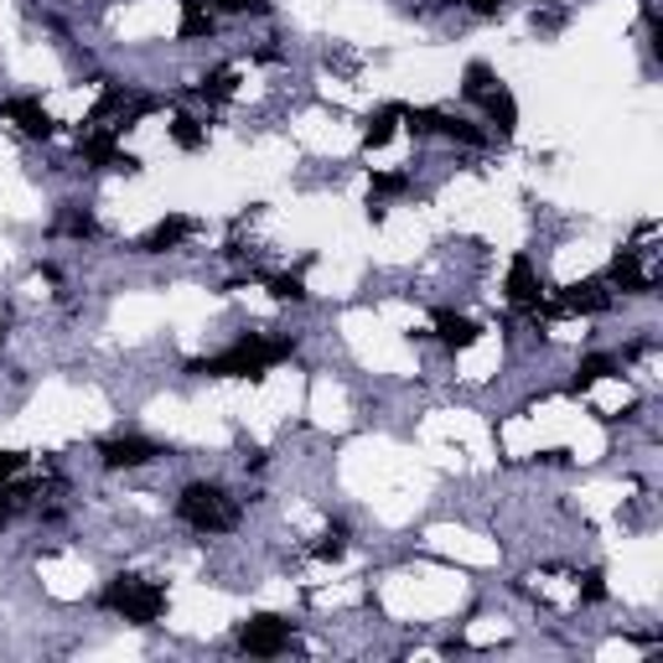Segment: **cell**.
<instances>
[{
  "label": "cell",
  "mask_w": 663,
  "mask_h": 663,
  "mask_svg": "<svg viewBox=\"0 0 663 663\" xmlns=\"http://www.w3.org/2000/svg\"><path fill=\"white\" fill-rule=\"evenodd\" d=\"M295 352L291 337H239V342H228L223 352L213 358H198V363H187V373H198V379H265L270 369H280L285 358Z\"/></svg>",
  "instance_id": "1"
},
{
  "label": "cell",
  "mask_w": 663,
  "mask_h": 663,
  "mask_svg": "<svg viewBox=\"0 0 663 663\" xmlns=\"http://www.w3.org/2000/svg\"><path fill=\"white\" fill-rule=\"evenodd\" d=\"M177 518L198 535H234L239 529V503L223 493L218 482H187L177 497Z\"/></svg>",
  "instance_id": "2"
},
{
  "label": "cell",
  "mask_w": 663,
  "mask_h": 663,
  "mask_svg": "<svg viewBox=\"0 0 663 663\" xmlns=\"http://www.w3.org/2000/svg\"><path fill=\"white\" fill-rule=\"evenodd\" d=\"M99 607L125 617L130 627H156L166 617V591L146 575H114L110 586L99 591Z\"/></svg>",
  "instance_id": "3"
},
{
  "label": "cell",
  "mask_w": 663,
  "mask_h": 663,
  "mask_svg": "<svg viewBox=\"0 0 663 663\" xmlns=\"http://www.w3.org/2000/svg\"><path fill=\"white\" fill-rule=\"evenodd\" d=\"M239 653H249V659H280L285 648H291V622L285 617H276V611H259V617H249V622L239 627Z\"/></svg>",
  "instance_id": "4"
},
{
  "label": "cell",
  "mask_w": 663,
  "mask_h": 663,
  "mask_svg": "<svg viewBox=\"0 0 663 663\" xmlns=\"http://www.w3.org/2000/svg\"><path fill=\"white\" fill-rule=\"evenodd\" d=\"M611 306V285L607 280H586V285H565L554 301H539L544 316H602Z\"/></svg>",
  "instance_id": "5"
},
{
  "label": "cell",
  "mask_w": 663,
  "mask_h": 663,
  "mask_svg": "<svg viewBox=\"0 0 663 663\" xmlns=\"http://www.w3.org/2000/svg\"><path fill=\"white\" fill-rule=\"evenodd\" d=\"M166 446L150 441V436H110V441L99 446V461L110 467V472H135V467H150V461H161Z\"/></svg>",
  "instance_id": "6"
},
{
  "label": "cell",
  "mask_w": 663,
  "mask_h": 663,
  "mask_svg": "<svg viewBox=\"0 0 663 663\" xmlns=\"http://www.w3.org/2000/svg\"><path fill=\"white\" fill-rule=\"evenodd\" d=\"M503 295H508V306H514V312H535L539 316L544 291H539V270H535V259H529V255H514L508 280H503Z\"/></svg>",
  "instance_id": "7"
},
{
  "label": "cell",
  "mask_w": 663,
  "mask_h": 663,
  "mask_svg": "<svg viewBox=\"0 0 663 663\" xmlns=\"http://www.w3.org/2000/svg\"><path fill=\"white\" fill-rule=\"evenodd\" d=\"M78 156H83V166H99V171H141V161H135L130 150H120L114 130L83 135V141H78Z\"/></svg>",
  "instance_id": "8"
},
{
  "label": "cell",
  "mask_w": 663,
  "mask_h": 663,
  "mask_svg": "<svg viewBox=\"0 0 663 663\" xmlns=\"http://www.w3.org/2000/svg\"><path fill=\"white\" fill-rule=\"evenodd\" d=\"M192 234H198V223L187 218V213H171V218L156 223L146 239L135 244V249H141V255H171V249H182V244L192 239Z\"/></svg>",
  "instance_id": "9"
},
{
  "label": "cell",
  "mask_w": 663,
  "mask_h": 663,
  "mask_svg": "<svg viewBox=\"0 0 663 663\" xmlns=\"http://www.w3.org/2000/svg\"><path fill=\"white\" fill-rule=\"evenodd\" d=\"M0 120H11L26 141H47V135H53V114L42 110L37 99H5V104H0Z\"/></svg>",
  "instance_id": "10"
},
{
  "label": "cell",
  "mask_w": 663,
  "mask_h": 663,
  "mask_svg": "<svg viewBox=\"0 0 663 663\" xmlns=\"http://www.w3.org/2000/svg\"><path fill=\"white\" fill-rule=\"evenodd\" d=\"M607 285H617L622 295H648L653 291V280H648L643 265H638V249H617V259H611V270H607Z\"/></svg>",
  "instance_id": "11"
},
{
  "label": "cell",
  "mask_w": 663,
  "mask_h": 663,
  "mask_svg": "<svg viewBox=\"0 0 663 663\" xmlns=\"http://www.w3.org/2000/svg\"><path fill=\"white\" fill-rule=\"evenodd\" d=\"M430 327H436V337H441L451 352H457V348H472V342L482 337L477 322H472V316H461V312H436V316H430Z\"/></svg>",
  "instance_id": "12"
},
{
  "label": "cell",
  "mask_w": 663,
  "mask_h": 663,
  "mask_svg": "<svg viewBox=\"0 0 663 663\" xmlns=\"http://www.w3.org/2000/svg\"><path fill=\"white\" fill-rule=\"evenodd\" d=\"M477 104L487 110V120H493V125L503 130V135H514V130H518V104H514V93L503 89V83H493V89L482 93Z\"/></svg>",
  "instance_id": "13"
},
{
  "label": "cell",
  "mask_w": 663,
  "mask_h": 663,
  "mask_svg": "<svg viewBox=\"0 0 663 663\" xmlns=\"http://www.w3.org/2000/svg\"><path fill=\"white\" fill-rule=\"evenodd\" d=\"M400 110H405V104H379V110L363 120V146L369 150L389 146V141H394V125H400Z\"/></svg>",
  "instance_id": "14"
},
{
  "label": "cell",
  "mask_w": 663,
  "mask_h": 663,
  "mask_svg": "<svg viewBox=\"0 0 663 663\" xmlns=\"http://www.w3.org/2000/svg\"><path fill=\"white\" fill-rule=\"evenodd\" d=\"M436 135H446V141H461V146H487V130L472 125V120H461V114H436Z\"/></svg>",
  "instance_id": "15"
},
{
  "label": "cell",
  "mask_w": 663,
  "mask_h": 663,
  "mask_svg": "<svg viewBox=\"0 0 663 663\" xmlns=\"http://www.w3.org/2000/svg\"><path fill=\"white\" fill-rule=\"evenodd\" d=\"M177 37L182 42L213 37V11H207L203 0H182V26H177Z\"/></svg>",
  "instance_id": "16"
},
{
  "label": "cell",
  "mask_w": 663,
  "mask_h": 663,
  "mask_svg": "<svg viewBox=\"0 0 663 663\" xmlns=\"http://www.w3.org/2000/svg\"><path fill=\"white\" fill-rule=\"evenodd\" d=\"M607 373H617V358H607V352H591V358H581V369H575V379H571V389L581 394V389H591V384H602Z\"/></svg>",
  "instance_id": "17"
},
{
  "label": "cell",
  "mask_w": 663,
  "mask_h": 663,
  "mask_svg": "<svg viewBox=\"0 0 663 663\" xmlns=\"http://www.w3.org/2000/svg\"><path fill=\"white\" fill-rule=\"evenodd\" d=\"M400 192H409V171H373L369 177V203H384Z\"/></svg>",
  "instance_id": "18"
},
{
  "label": "cell",
  "mask_w": 663,
  "mask_h": 663,
  "mask_svg": "<svg viewBox=\"0 0 663 663\" xmlns=\"http://www.w3.org/2000/svg\"><path fill=\"white\" fill-rule=\"evenodd\" d=\"M234 89H239V74H234V68H213V74L198 83V93H203V99H213V104L234 99Z\"/></svg>",
  "instance_id": "19"
},
{
  "label": "cell",
  "mask_w": 663,
  "mask_h": 663,
  "mask_svg": "<svg viewBox=\"0 0 663 663\" xmlns=\"http://www.w3.org/2000/svg\"><path fill=\"white\" fill-rule=\"evenodd\" d=\"M171 141H177V146L182 150H198L207 141V130L198 125V120H192V114H177V120H171Z\"/></svg>",
  "instance_id": "20"
},
{
  "label": "cell",
  "mask_w": 663,
  "mask_h": 663,
  "mask_svg": "<svg viewBox=\"0 0 663 663\" xmlns=\"http://www.w3.org/2000/svg\"><path fill=\"white\" fill-rule=\"evenodd\" d=\"M493 83H497V78H493V68H487V63H467V83H461V93H467V99H482Z\"/></svg>",
  "instance_id": "21"
},
{
  "label": "cell",
  "mask_w": 663,
  "mask_h": 663,
  "mask_svg": "<svg viewBox=\"0 0 663 663\" xmlns=\"http://www.w3.org/2000/svg\"><path fill=\"white\" fill-rule=\"evenodd\" d=\"M57 234H74V239H93V234H99V223H93L89 213H63V218H57Z\"/></svg>",
  "instance_id": "22"
},
{
  "label": "cell",
  "mask_w": 663,
  "mask_h": 663,
  "mask_svg": "<svg viewBox=\"0 0 663 663\" xmlns=\"http://www.w3.org/2000/svg\"><path fill=\"white\" fill-rule=\"evenodd\" d=\"M265 285H270V295H276V301H306V285H301V276H270Z\"/></svg>",
  "instance_id": "23"
},
{
  "label": "cell",
  "mask_w": 663,
  "mask_h": 663,
  "mask_svg": "<svg viewBox=\"0 0 663 663\" xmlns=\"http://www.w3.org/2000/svg\"><path fill=\"white\" fill-rule=\"evenodd\" d=\"M342 550H348V529H342V524H332L327 535H322V544H316V554H322V560H337Z\"/></svg>",
  "instance_id": "24"
},
{
  "label": "cell",
  "mask_w": 663,
  "mask_h": 663,
  "mask_svg": "<svg viewBox=\"0 0 663 663\" xmlns=\"http://www.w3.org/2000/svg\"><path fill=\"white\" fill-rule=\"evenodd\" d=\"M26 472V451H0V482H16Z\"/></svg>",
  "instance_id": "25"
},
{
  "label": "cell",
  "mask_w": 663,
  "mask_h": 663,
  "mask_svg": "<svg viewBox=\"0 0 663 663\" xmlns=\"http://www.w3.org/2000/svg\"><path fill=\"white\" fill-rule=\"evenodd\" d=\"M581 581H586V586H581V596H586V602H607V581H602V571H586Z\"/></svg>",
  "instance_id": "26"
},
{
  "label": "cell",
  "mask_w": 663,
  "mask_h": 663,
  "mask_svg": "<svg viewBox=\"0 0 663 663\" xmlns=\"http://www.w3.org/2000/svg\"><path fill=\"white\" fill-rule=\"evenodd\" d=\"M461 5H472L477 16H497V11H508V0H461Z\"/></svg>",
  "instance_id": "27"
}]
</instances>
